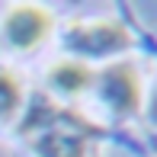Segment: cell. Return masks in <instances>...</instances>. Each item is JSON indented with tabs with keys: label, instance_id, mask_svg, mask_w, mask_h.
I'll return each mask as SVG.
<instances>
[{
	"label": "cell",
	"instance_id": "2",
	"mask_svg": "<svg viewBox=\"0 0 157 157\" xmlns=\"http://www.w3.org/2000/svg\"><path fill=\"white\" fill-rule=\"evenodd\" d=\"M64 42L74 55L83 58H109L132 48V32L119 19H77L64 29Z\"/></svg>",
	"mask_w": 157,
	"mask_h": 157
},
{
	"label": "cell",
	"instance_id": "6",
	"mask_svg": "<svg viewBox=\"0 0 157 157\" xmlns=\"http://www.w3.org/2000/svg\"><path fill=\"white\" fill-rule=\"evenodd\" d=\"M23 80H19L13 71L0 67V122H13L23 109Z\"/></svg>",
	"mask_w": 157,
	"mask_h": 157
},
{
	"label": "cell",
	"instance_id": "5",
	"mask_svg": "<svg viewBox=\"0 0 157 157\" xmlns=\"http://www.w3.org/2000/svg\"><path fill=\"white\" fill-rule=\"evenodd\" d=\"M93 83H96V71L87 61L67 58V61H55L48 67V87L55 93H61V96H80Z\"/></svg>",
	"mask_w": 157,
	"mask_h": 157
},
{
	"label": "cell",
	"instance_id": "4",
	"mask_svg": "<svg viewBox=\"0 0 157 157\" xmlns=\"http://www.w3.org/2000/svg\"><path fill=\"white\" fill-rule=\"evenodd\" d=\"M93 87L99 90V99L116 116H132L141 106V77L132 64H112L103 74H96Z\"/></svg>",
	"mask_w": 157,
	"mask_h": 157
},
{
	"label": "cell",
	"instance_id": "3",
	"mask_svg": "<svg viewBox=\"0 0 157 157\" xmlns=\"http://www.w3.org/2000/svg\"><path fill=\"white\" fill-rule=\"evenodd\" d=\"M52 29H55V19L48 10L35 3H19L6 13L3 26H0V39L13 52H32L52 35Z\"/></svg>",
	"mask_w": 157,
	"mask_h": 157
},
{
	"label": "cell",
	"instance_id": "7",
	"mask_svg": "<svg viewBox=\"0 0 157 157\" xmlns=\"http://www.w3.org/2000/svg\"><path fill=\"white\" fill-rule=\"evenodd\" d=\"M154 116H157V96H154Z\"/></svg>",
	"mask_w": 157,
	"mask_h": 157
},
{
	"label": "cell",
	"instance_id": "1",
	"mask_svg": "<svg viewBox=\"0 0 157 157\" xmlns=\"http://www.w3.org/2000/svg\"><path fill=\"white\" fill-rule=\"evenodd\" d=\"M29 144L39 157H83L87 154V135L90 128L83 125L80 116L61 109L58 103H42L32 112Z\"/></svg>",
	"mask_w": 157,
	"mask_h": 157
}]
</instances>
